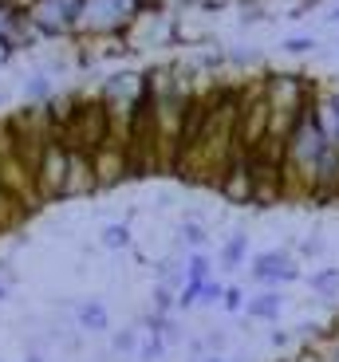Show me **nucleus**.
Returning <instances> with one entry per match:
<instances>
[{
    "label": "nucleus",
    "instance_id": "nucleus-25",
    "mask_svg": "<svg viewBox=\"0 0 339 362\" xmlns=\"http://www.w3.org/2000/svg\"><path fill=\"white\" fill-rule=\"evenodd\" d=\"M24 362H44V358H40V354H28V358Z\"/></svg>",
    "mask_w": 339,
    "mask_h": 362
},
{
    "label": "nucleus",
    "instance_id": "nucleus-5",
    "mask_svg": "<svg viewBox=\"0 0 339 362\" xmlns=\"http://www.w3.org/2000/svg\"><path fill=\"white\" fill-rule=\"evenodd\" d=\"M280 311H285V296L280 291H260V296H253L245 303V315L248 319H260V323H272V319H280Z\"/></svg>",
    "mask_w": 339,
    "mask_h": 362
},
{
    "label": "nucleus",
    "instance_id": "nucleus-23",
    "mask_svg": "<svg viewBox=\"0 0 339 362\" xmlns=\"http://www.w3.org/2000/svg\"><path fill=\"white\" fill-rule=\"evenodd\" d=\"M328 20H331V24H339V8H331V12H328Z\"/></svg>",
    "mask_w": 339,
    "mask_h": 362
},
{
    "label": "nucleus",
    "instance_id": "nucleus-19",
    "mask_svg": "<svg viewBox=\"0 0 339 362\" xmlns=\"http://www.w3.org/2000/svg\"><path fill=\"white\" fill-rule=\"evenodd\" d=\"M323 252V240H304L300 245V256H320Z\"/></svg>",
    "mask_w": 339,
    "mask_h": 362
},
{
    "label": "nucleus",
    "instance_id": "nucleus-18",
    "mask_svg": "<svg viewBox=\"0 0 339 362\" xmlns=\"http://www.w3.org/2000/svg\"><path fill=\"white\" fill-rule=\"evenodd\" d=\"M312 47H316L312 36H292V40H285V52H288V55H304V52H312Z\"/></svg>",
    "mask_w": 339,
    "mask_h": 362
},
{
    "label": "nucleus",
    "instance_id": "nucleus-10",
    "mask_svg": "<svg viewBox=\"0 0 339 362\" xmlns=\"http://www.w3.org/2000/svg\"><path fill=\"white\" fill-rule=\"evenodd\" d=\"M312 291L316 296H328V299H335L339 296V268H323V272H316L312 280Z\"/></svg>",
    "mask_w": 339,
    "mask_h": 362
},
{
    "label": "nucleus",
    "instance_id": "nucleus-3",
    "mask_svg": "<svg viewBox=\"0 0 339 362\" xmlns=\"http://www.w3.org/2000/svg\"><path fill=\"white\" fill-rule=\"evenodd\" d=\"M253 280L257 284H292L300 280V268L285 248H268V252L253 256Z\"/></svg>",
    "mask_w": 339,
    "mask_h": 362
},
{
    "label": "nucleus",
    "instance_id": "nucleus-17",
    "mask_svg": "<svg viewBox=\"0 0 339 362\" xmlns=\"http://www.w3.org/2000/svg\"><path fill=\"white\" fill-rule=\"evenodd\" d=\"M221 308L225 311H245V288H225V299H221Z\"/></svg>",
    "mask_w": 339,
    "mask_h": 362
},
{
    "label": "nucleus",
    "instance_id": "nucleus-20",
    "mask_svg": "<svg viewBox=\"0 0 339 362\" xmlns=\"http://www.w3.org/2000/svg\"><path fill=\"white\" fill-rule=\"evenodd\" d=\"M292 343V335H288V331H272V346H288Z\"/></svg>",
    "mask_w": 339,
    "mask_h": 362
},
{
    "label": "nucleus",
    "instance_id": "nucleus-11",
    "mask_svg": "<svg viewBox=\"0 0 339 362\" xmlns=\"http://www.w3.org/2000/svg\"><path fill=\"white\" fill-rule=\"evenodd\" d=\"M209 272H213V260L205 252H190V256H185V280L202 284V280H209Z\"/></svg>",
    "mask_w": 339,
    "mask_h": 362
},
{
    "label": "nucleus",
    "instance_id": "nucleus-15",
    "mask_svg": "<svg viewBox=\"0 0 339 362\" xmlns=\"http://www.w3.org/2000/svg\"><path fill=\"white\" fill-rule=\"evenodd\" d=\"M225 299V284H217V280H205L202 284V299L197 303H205V308H213V303H221Z\"/></svg>",
    "mask_w": 339,
    "mask_h": 362
},
{
    "label": "nucleus",
    "instance_id": "nucleus-13",
    "mask_svg": "<svg viewBox=\"0 0 339 362\" xmlns=\"http://www.w3.org/2000/svg\"><path fill=\"white\" fill-rule=\"evenodd\" d=\"M103 248H110V252L130 248V225H127V221H122V225H107V228H103Z\"/></svg>",
    "mask_w": 339,
    "mask_h": 362
},
{
    "label": "nucleus",
    "instance_id": "nucleus-21",
    "mask_svg": "<svg viewBox=\"0 0 339 362\" xmlns=\"http://www.w3.org/2000/svg\"><path fill=\"white\" fill-rule=\"evenodd\" d=\"M328 362H339V335H335V346H331V354H328Z\"/></svg>",
    "mask_w": 339,
    "mask_h": 362
},
{
    "label": "nucleus",
    "instance_id": "nucleus-12",
    "mask_svg": "<svg viewBox=\"0 0 339 362\" xmlns=\"http://www.w3.org/2000/svg\"><path fill=\"white\" fill-rule=\"evenodd\" d=\"M166 343H170V339H166L162 331H146V343L138 346V358H142V362H158L166 354Z\"/></svg>",
    "mask_w": 339,
    "mask_h": 362
},
{
    "label": "nucleus",
    "instance_id": "nucleus-6",
    "mask_svg": "<svg viewBox=\"0 0 339 362\" xmlns=\"http://www.w3.org/2000/svg\"><path fill=\"white\" fill-rule=\"evenodd\" d=\"M75 319H79V327H83V331H91V335L107 331V323H110L107 303H103V299H83L79 308H75Z\"/></svg>",
    "mask_w": 339,
    "mask_h": 362
},
{
    "label": "nucleus",
    "instance_id": "nucleus-22",
    "mask_svg": "<svg viewBox=\"0 0 339 362\" xmlns=\"http://www.w3.org/2000/svg\"><path fill=\"white\" fill-rule=\"evenodd\" d=\"M4 296H8V280H0V303H4Z\"/></svg>",
    "mask_w": 339,
    "mask_h": 362
},
{
    "label": "nucleus",
    "instance_id": "nucleus-27",
    "mask_svg": "<svg viewBox=\"0 0 339 362\" xmlns=\"http://www.w3.org/2000/svg\"><path fill=\"white\" fill-rule=\"evenodd\" d=\"M323 362H328V358H323Z\"/></svg>",
    "mask_w": 339,
    "mask_h": 362
},
{
    "label": "nucleus",
    "instance_id": "nucleus-14",
    "mask_svg": "<svg viewBox=\"0 0 339 362\" xmlns=\"http://www.w3.org/2000/svg\"><path fill=\"white\" fill-rule=\"evenodd\" d=\"M110 351L115 354H134L138 351V327H122L119 335L110 339Z\"/></svg>",
    "mask_w": 339,
    "mask_h": 362
},
{
    "label": "nucleus",
    "instance_id": "nucleus-16",
    "mask_svg": "<svg viewBox=\"0 0 339 362\" xmlns=\"http://www.w3.org/2000/svg\"><path fill=\"white\" fill-rule=\"evenodd\" d=\"M24 95H28V99H44V103L52 99V83H47V75H36V79L28 83Z\"/></svg>",
    "mask_w": 339,
    "mask_h": 362
},
{
    "label": "nucleus",
    "instance_id": "nucleus-26",
    "mask_svg": "<svg viewBox=\"0 0 339 362\" xmlns=\"http://www.w3.org/2000/svg\"><path fill=\"white\" fill-rule=\"evenodd\" d=\"M0 103H4V95H0Z\"/></svg>",
    "mask_w": 339,
    "mask_h": 362
},
{
    "label": "nucleus",
    "instance_id": "nucleus-2",
    "mask_svg": "<svg viewBox=\"0 0 339 362\" xmlns=\"http://www.w3.org/2000/svg\"><path fill=\"white\" fill-rule=\"evenodd\" d=\"M67 165H71V150H67L59 138L47 142V150L40 154L36 162V189L40 201H64V185H67Z\"/></svg>",
    "mask_w": 339,
    "mask_h": 362
},
{
    "label": "nucleus",
    "instance_id": "nucleus-24",
    "mask_svg": "<svg viewBox=\"0 0 339 362\" xmlns=\"http://www.w3.org/2000/svg\"><path fill=\"white\" fill-rule=\"evenodd\" d=\"M202 362H229V358H221V354H209V358H202Z\"/></svg>",
    "mask_w": 339,
    "mask_h": 362
},
{
    "label": "nucleus",
    "instance_id": "nucleus-8",
    "mask_svg": "<svg viewBox=\"0 0 339 362\" xmlns=\"http://www.w3.org/2000/svg\"><path fill=\"white\" fill-rule=\"evenodd\" d=\"M178 240H182V248H190V252H205V245H209V233H205L202 221H182V228H178Z\"/></svg>",
    "mask_w": 339,
    "mask_h": 362
},
{
    "label": "nucleus",
    "instance_id": "nucleus-9",
    "mask_svg": "<svg viewBox=\"0 0 339 362\" xmlns=\"http://www.w3.org/2000/svg\"><path fill=\"white\" fill-rule=\"evenodd\" d=\"M245 256H248V236L233 233L229 240H225V248H221V268H241Z\"/></svg>",
    "mask_w": 339,
    "mask_h": 362
},
{
    "label": "nucleus",
    "instance_id": "nucleus-1",
    "mask_svg": "<svg viewBox=\"0 0 339 362\" xmlns=\"http://www.w3.org/2000/svg\"><path fill=\"white\" fill-rule=\"evenodd\" d=\"M115 138V127H110V107L103 95L95 99H79L67 118V127L59 130V142L75 154H99L103 146Z\"/></svg>",
    "mask_w": 339,
    "mask_h": 362
},
{
    "label": "nucleus",
    "instance_id": "nucleus-7",
    "mask_svg": "<svg viewBox=\"0 0 339 362\" xmlns=\"http://www.w3.org/2000/svg\"><path fill=\"white\" fill-rule=\"evenodd\" d=\"M24 217H28V209L20 205V197L0 185V233H12V228H16Z\"/></svg>",
    "mask_w": 339,
    "mask_h": 362
},
{
    "label": "nucleus",
    "instance_id": "nucleus-4",
    "mask_svg": "<svg viewBox=\"0 0 339 362\" xmlns=\"http://www.w3.org/2000/svg\"><path fill=\"white\" fill-rule=\"evenodd\" d=\"M87 193H99V181H95L91 154H75V150H71V165H67L64 201H71V197H87Z\"/></svg>",
    "mask_w": 339,
    "mask_h": 362
}]
</instances>
